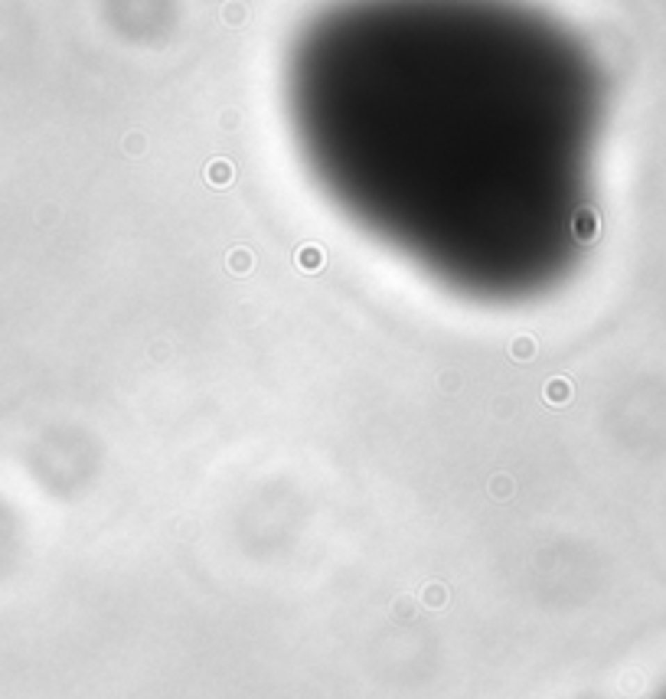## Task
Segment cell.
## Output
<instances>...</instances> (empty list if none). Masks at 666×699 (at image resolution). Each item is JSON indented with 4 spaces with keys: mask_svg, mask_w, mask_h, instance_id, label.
I'll return each mask as SVG.
<instances>
[{
    "mask_svg": "<svg viewBox=\"0 0 666 699\" xmlns=\"http://www.w3.org/2000/svg\"><path fill=\"white\" fill-rule=\"evenodd\" d=\"M236 180V167H232V161H213L209 167H206V183L209 186H229V183Z\"/></svg>",
    "mask_w": 666,
    "mask_h": 699,
    "instance_id": "cell-1",
    "label": "cell"
},
{
    "mask_svg": "<svg viewBox=\"0 0 666 699\" xmlns=\"http://www.w3.org/2000/svg\"><path fill=\"white\" fill-rule=\"evenodd\" d=\"M294 259H298V268H301V271H307V275H317V271H320V265H323V248L320 246H301Z\"/></svg>",
    "mask_w": 666,
    "mask_h": 699,
    "instance_id": "cell-2",
    "label": "cell"
},
{
    "mask_svg": "<svg viewBox=\"0 0 666 699\" xmlns=\"http://www.w3.org/2000/svg\"><path fill=\"white\" fill-rule=\"evenodd\" d=\"M575 236L578 239L598 236V213L594 209H578L575 213Z\"/></svg>",
    "mask_w": 666,
    "mask_h": 699,
    "instance_id": "cell-3",
    "label": "cell"
},
{
    "mask_svg": "<svg viewBox=\"0 0 666 699\" xmlns=\"http://www.w3.org/2000/svg\"><path fill=\"white\" fill-rule=\"evenodd\" d=\"M226 262H229V271H232V275H248V271H252V265H255V255H252L248 248L238 246V248H232V252H229Z\"/></svg>",
    "mask_w": 666,
    "mask_h": 699,
    "instance_id": "cell-4",
    "label": "cell"
},
{
    "mask_svg": "<svg viewBox=\"0 0 666 699\" xmlns=\"http://www.w3.org/2000/svg\"><path fill=\"white\" fill-rule=\"evenodd\" d=\"M513 353L523 356V360H526V356H533V340H529V337H519V340L513 344Z\"/></svg>",
    "mask_w": 666,
    "mask_h": 699,
    "instance_id": "cell-5",
    "label": "cell"
},
{
    "mask_svg": "<svg viewBox=\"0 0 666 699\" xmlns=\"http://www.w3.org/2000/svg\"><path fill=\"white\" fill-rule=\"evenodd\" d=\"M242 20H245V13H242V7H238V3L226 7V23H242Z\"/></svg>",
    "mask_w": 666,
    "mask_h": 699,
    "instance_id": "cell-6",
    "label": "cell"
},
{
    "mask_svg": "<svg viewBox=\"0 0 666 699\" xmlns=\"http://www.w3.org/2000/svg\"><path fill=\"white\" fill-rule=\"evenodd\" d=\"M565 392H571V389L565 386V383H552V386H549V396H552V399H562Z\"/></svg>",
    "mask_w": 666,
    "mask_h": 699,
    "instance_id": "cell-7",
    "label": "cell"
},
{
    "mask_svg": "<svg viewBox=\"0 0 666 699\" xmlns=\"http://www.w3.org/2000/svg\"><path fill=\"white\" fill-rule=\"evenodd\" d=\"M663 699H666V696H663Z\"/></svg>",
    "mask_w": 666,
    "mask_h": 699,
    "instance_id": "cell-8",
    "label": "cell"
}]
</instances>
